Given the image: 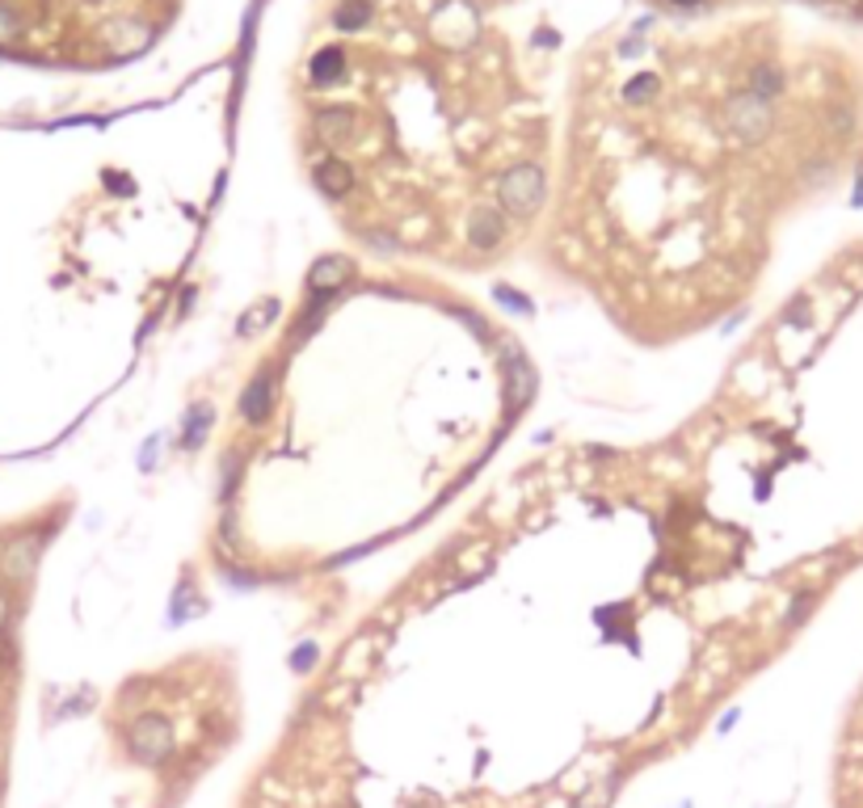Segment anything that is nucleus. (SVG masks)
Segmentation results:
<instances>
[{"label": "nucleus", "mask_w": 863, "mask_h": 808, "mask_svg": "<svg viewBox=\"0 0 863 808\" xmlns=\"http://www.w3.org/2000/svg\"><path fill=\"white\" fill-rule=\"evenodd\" d=\"M131 749L144 763H161L168 754V724L161 716H144V721L131 728Z\"/></svg>", "instance_id": "nucleus-1"}, {"label": "nucleus", "mask_w": 863, "mask_h": 808, "mask_svg": "<svg viewBox=\"0 0 863 808\" xmlns=\"http://www.w3.org/2000/svg\"><path fill=\"white\" fill-rule=\"evenodd\" d=\"M341 30H358V25L367 22V4L362 0H346V9H337V18H333Z\"/></svg>", "instance_id": "nucleus-2"}, {"label": "nucleus", "mask_w": 863, "mask_h": 808, "mask_svg": "<svg viewBox=\"0 0 863 808\" xmlns=\"http://www.w3.org/2000/svg\"><path fill=\"white\" fill-rule=\"evenodd\" d=\"M674 4H699V0H674Z\"/></svg>", "instance_id": "nucleus-3"}]
</instances>
